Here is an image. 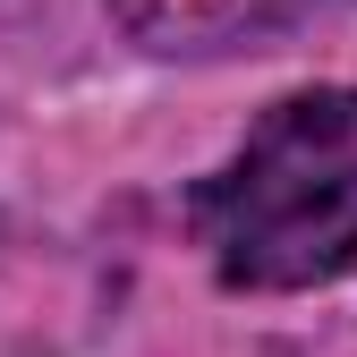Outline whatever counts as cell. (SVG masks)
I'll list each match as a JSON object with an SVG mask.
<instances>
[{
  "label": "cell",
  "mask_w": 357,
  "mask_h": 357,
  "mask_svg": "<svg viewBox=\"0 0 357 357\" xmlns=\"http://www.w3.org/2000/svg\"><path fill=\"white\" fill-rule=\"evenodd\" d=\"M188 221L230 289H324L357 273V85L273 102L238 153L196 178Z\"/></svg>",
  "instance_id": "obj_1"
},
{
  "label": "cell",
  "mask_w": 357,
  "mask_h": 357,
  "mask_svg": "<svg viewBox=\"0 0 357 357\" xmlns=\"http://www.w3.org/2000/svg\"><path fill=\"white\" fill-rule=\"evenodd\" d=\"M111 26L153 60H238L324 26L349 0H102Z\"/></svg>",
  "instance_id": "obj_2"
}]
</instances>
